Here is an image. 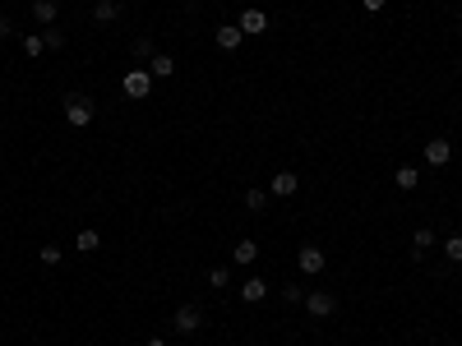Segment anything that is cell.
<instances>
[{"label":"cell","mask_w":462,"mask_h":346,"mask_svg":"<svg viewBox=\"0 0 462 346\" xmlns=\"http://www.w3.org/2000/svg\"><path fill=\"white\" fill-rule=\"evenodd\" d=\"M37 258H42L46 268H56V263H61V250H56V245H46V250H37Z\"/></svg>","instance_id":"603a6c76"},{"label":"cell","mask_w":462,"mask_h":346,"mask_svg":"<svg viewBox=\"0 0 462 346\" xmlns=\"http://www.w3.org/2000/svg\"><path fill=\"white\" fill-rule=\"evenodd\" d=\"M444 254H448V263H462V236H448V241H444Z\"/></svg>","instance_id":"d6986e66"},{"label":"cell","mask_w":462,"mask_h":346,"mask_svg":"<svg viewBox=\"0 0 462 346\" xmlns=\"http://www.w3.org/2000/svg\"><path fill=\"white\" fill-rule=\"evenodd\" d=\"M245 208H254V212L268 208V190H250V194H245Z\"/></svg>","instance_id":"ffe728a7"},{"label":"cell","mask_w":462,"mask_h":346,"mask_svg":"<svg viewBox=\"0 0 462 346\" xmlns=\"http://www.w3.org/2000/svg\"><path fill=\"white\" fill-rule=\"evenodd\" d=\"M92 19H97V23H116V19H121V0H97V5H92Z\"/></svg>","instance_id":"7c38bea8"},{"label":"cell","mask_w":462,"mask_h":346,"mask_svg":"<svg viewBox=\"0 0 462 346\" xmlns=\"http://www.w3.org/2000/svg\"><path fill=\"white\" fill-rule=\"evenodd\" d=\"M97 245H102V236H97L92 226H83V231H79V236H74V250H83V254H92Z\"/></svg>","instance_id":"5bb4252c"},{"label":"cell","mask_w":462,"mask_h":346,"mask_svg":"<svg viewBox=\"0 0 462 346\" xmlns=\"http://www.w3.org/2000/svg\"><path fill=\"white\" fill-rule=\"evenodd\" d=\"M430 245H434V231H430V226H416V236H412V250H416V258L425 254Z\"/></svg>","instance_id":"9a60e30c"},{"label":"cell","mask_w":462,"mask_h":346,"mask_svg":"<svg viewBox=\"0 0 462 346\" xmlns=\"http://www.w3.org/2000/svg\"><path fill=\"white\" fill-rule=\"evenodd\" d=\"M296 263H301V272H305V277H319L328 258H323V250H319V245H305V250L296 254Z\"/></svg>","instance_id":"5b68a950"},{"label":"cell","mask_w":462,"mask_h":346,"mask_svg":"<svg viewBox=\"0 0 462 346\" xmlns=\"http://www.w3.org/2000/svg\"><path fill=\"white\" fill-rule=\"evenodd\" d=\"M56 14H61V5H56V0H32V19H37L42 28H51Z\"/></svg>","instance_id":"30bf717a"},{"label":"cell","mask_w":462,"mask_h":346,"mask_svg":"<svg viewBox=\"0 0 462 346\" xmlns=\"http://www.w3.org/2000/svg\"><path fill=\"white\" fill-rule=\"evenodd\" d=\"M241 42H245V32L236 28V23H222V28H217V46H222V51H236Z\"/></svg>","instance_id":"8fae6325"},{"label":"cell","mask_w":462,"mask_h":346,"mask_svg":"<svg viewBox=\"0 0 462 346\" xmlns=\"http://www.w3.org/2000/svg\"><path fill=\"white\" fill-rule=\"evenodd\" d=\"M236 28L245 32V37H263V32H268V14H263L259 5H250L245 14H241V23H236Z\"/></svg>","instance_id":"3957f363"},{"label":"cell","mask_w":462,"mask_h":346,"mask_svg":"<svg viewBox=\"0 0 462 346\" xmlns=\"http://www.w3.org/2000/svg\"><path fill=\"white\" fill-rule=\"evenodd\" d=\"M134 56L139 61H153V42H148V37H134Z\"/></svg>","instance_id":"7402d4cb"},{"label":"cell","mask_w":462,"mask_h":346,"mask_svg":"<svg viewBox=\"0 0 462 346\" xmlns=\"http://www.w3.org/2000/svg\"><path fill=\"white\" fill-rule=\"evenodd\" d=\"M361 5H365V10H384L388 0H361Z\"/></svg>","instance_id":"484cf974"},{"label":"cell","mask_w":462,"mask_h":346,"mask_svg":"<svg viewBox=\"0 0 462 346\" xmlns=\"http://www.w3.org/2000/svg\"><path fill=\"white\" fill-rule=\"evenodd\" d=\"M448 157H453V143H448V139H430V143H425V162L430 166H444Z\"/></svg>","instance_id":"ba28073f"},{"label":"cell","mask_w":462,"mask_h":346,"mask_svg":"<svg viewBox=\"0 0 462 346\" xmlns=\"http://www.w3.org/2000/svg\"><path fill=\"white\" fill-rule=\"evenodd\" d=\"M231 258H236V263H254V258H259V245H254V241H241Z\"/></svg>","instance_id":"ac0fdd59"},{"label":"cell","mask_w":462,"mask_h":346,"mask_svg":"<svg viewBox=\"0 0 462 346\" xmlns=\"http://www.w3.org/2000/svg\"><path fill=\"white\" fill-rule=\"evenodd\" d=\"M263 296H268V282H263V277H245V282H241V301L259 305Z\"/></svg>","instance_id":"9c48e42d"},{"label":"cell","mask_w":462,"mask_h":346,"mask_svg":"<svg viewBox=\"0 0 462 346\" xmlns=\"http://www.w3.org/2000/svg\"><path fill=\"white\" fill-rule=\"evenodd\" d=\"M42 51H46L42 32H28V37H23V56H28V61H37V56H42Z\"/></svg>","instance_id":"e0dca14e"},{"label":"cell","mask_w":462,"mask_h":346,"mask_svg":"<svg viewBox=\"0 0 462 346\" xmlns=\"http://www.w3.org/2000/svg\"><path fill=\"white\" fill-rule=\"evenodd\" d=\"M199 323H203V314L194 309V305H181L176 318H171V328H176V332H199Z\"/></svg>","instance_id":"52a82bcc"},{"label":"cell","mask_w":462,"mask_h":346,"mask_svg":"<svg viewBox=\"0 0 462 346\" xmlns=\"http://www.w3.org/2000/svg\"><path fill=\"white\" fill-rule=\"evenodd\" d=\"M282 301H287V305H301V301H305V291H301V286H282Z\"/></svg>","instance_id":"cb8c5ba5"},{"label":"cell","mask_w":462,"mask_h":346,"mask_svg":"<svg viewBox=\"0 0 462 346\" xmlns=\"http://www.w3.org/2000/svg\"><path fill=\"white\" fill-rule=\"evenodd\" d=\"M121 88H125V97H134V102H143V97L153 92V74H148V70H130V74L121 79Z\"/></svg>","instance_id":"7a4b0ae2"},{"label":"cell","mask_w":462,"mask_h":346,"mask_svg":"<svg viewBox=\"0 0 462 346\" xmlns=\"http://www.w3.org/2000/svg\"><path fill=\"white\" fill-rule=\"evenodd\" d=\"M92 116H97V106L88 102V97H65V121L74 125V130H83V125H92Z\"/></svg>","instance_id":"6da1fadb"},{"label":"cell","mask_w":462,"mask_h":346,"mask_svg":"<svg viewBox=\"0 0 462 346\" xmlns=\"http://www.w3.org/2000/svg\"><path fill=\"white\" fill-rule=\"evenodd\" d=\"M333 309H338V301H333L328 291H310V296H305V314L310 318H328Z\"/></svg>","instance_id":"277c9868"},{"label":"cell","mask_w":462,"mask_h":346,"mask_svg":"<svg viewBox=\"0 0 462 346\" xmlns=\"http://www.w3.org/2000/svg\"><path fill=\"white\" fill-rule=\"evenodd\" d=\"M208 282H213V286H227L231 272H227V268H213V272H208Z\"/></svg>","instance_id":"d4e9b609"},{"label":"cell","mask_w":462,"mask_h":346,"mask_svg":"<svg viewBox=\"0 0 462 346\" xmlns=\"http://www.w3.org/2000/svg\"><path fill=\"white\" fill-rule=\"evenodd\" d=\"M143 70H148V74H153V79H171V74H176V61L157 51V56H153V61H148V65H143Z\"/></svg>","instance_id":"4fadbf2b"},{"label":"cell","mask_w":462,"mask_h":346,"mask_svg":"<svg viewBox=\"0 0 462 346\" xmlns=\"http://www.w3.org/2000/svg\"><path fill=\"white\" fill-rule=\"evenodd\" d=\"M416 181H421L416 166H398V171H393V185H398V190H416Z\"/></svg>","instance_id":"2e32d148"},{"label":"cell","mask_w":462,"mask_h":346,"mask_svg":"<svg viewBox=\"0 0 462 346\" xmlns=\"http://www.w3.org/2000/svg\"><path fill=\"white\" fill-rule=\"evenodd\" d=\"M42 42H46V51H56V46H65V32L61 28H42Z\"/></svg>","instance_id":"44dd1931"},{"label":"cell","mask_w":462,"mask_h":346,"mask_svg":"<svg viewBox=\"0 0 462 346\" xmlns=\"http://www.w3.org/2000/svg\"><path fill=\"white\" fill-rule=\"evenodd\" d=\"M296 190H301V176H296V171H277L273 185H268V194H277V199H292Z\"/></svg>","instance_id":"8992f818"},{"label":"cell","mask_w":462,"mask_h":346,"mask_svg":"<svg viewBox=\"0 0 462 346\" xmlns=\"http://www.w3.org/2000/svg\"><path fill=\"white\" fill-rule=\"evenodd\" d=\"M143 346H167V337H148V342H143Z\"/></svg>","instance_id":"4316f807"}]
</instances>
